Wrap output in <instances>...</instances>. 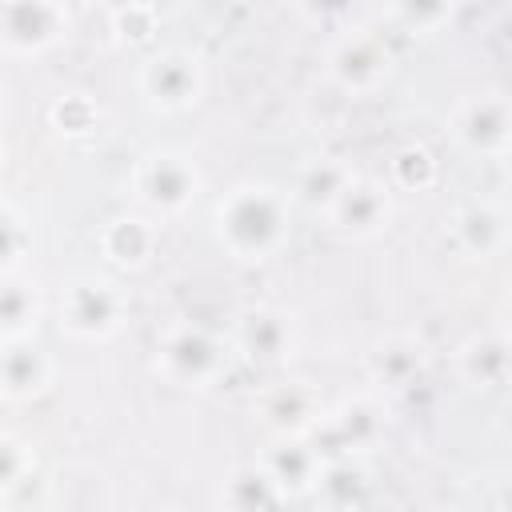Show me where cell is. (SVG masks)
Returning a JSON list of instances; mask_svg holds the SVG:
<instances>
[{
	"label": "cell",
	"mask_w": 512,
	"mask_h": 512,
	"mask_svg": "<svg viewBox=\"0 0 512 512\" xmlns=\"http://www.w3.org/2000/svg\"><path fill=\"white\" fill-rule=\"evenodd\" d=\"M228 348L240 352L256 368H280L296 352V320L284 308H272V304L240 308L236 320H232Z\"/></svg>",
	"instance_id": "obj_8"
},
{
	"label": "cell",
	"mask_w": 512,
	"mask_h": 512,
	"mask_svg": "<svg viewBox=\"0 0 512 512\" xmlns=\"http://www.w3.org/2000/svg\"><path fill=\"white\" fill-rule=\"evenodd\" d=\"M108 16H116V12H124V8H136V4H144V0H96Z\"/></svg>",
	"instance_id": "obj_30"
},
{
	"label": "cell",
	"mask_w": 512,
	"mask_h": 512,
	"mask_svg": "<svg viewBox=\"0 0 512 512\" xmlns=\"http://www.w3.org/2000/svg\"><path fill=\"white\" fill-rule=\"evenodd\" d=\"M388 428V412L372 392H356L336 400L332 408H320V416L300 432L316 460H336V456H368Z\"/></svg>",
	"instance_id": "obj_3"
},
{
	"label": "cell",
	"mask_w": 512,
	"mask_h": 512,
	"mask_svg": "<svg viewBox=\"0 0 512 512\" xmlns=\"http://www.w3.org/2000/svg\"><path fill=\"white\" fill-rule=\"evenodd\" d=\"M372 492V476L364 468L360 456H336V460H324L316 480H312V492L316 504L332 508V512H344V508H360Z\"/></svg>",
	"instance_id": "obj_20"
},
{
	"label": "cell",
	"mask_w": 512,
	"mask_h": 512,
	"mask_svg": "<svg viewBox=\"0 0 512 512\" xmlns=\"http://www.w3.org/2000/svg\"><path fill=\"white\" fill-rule=\"evenodd\" d=\"M320 408L324 404H320V396L308 380H280L256 404V412H260V420L272 436L276 432H304L320 416Z\"/></svg>",
	"instance_id": "obj_18"
},
{
	"label": "cell",
	"mask_w": 512,
	"mask_h": 512,
	"mask_svg": "<svg viewBox=\"0 0 512 512\" xmlns=\"http://www.w3.org/2000/svg\"><path fill=\"white\" fill-rule=\"evenodd\" d=\"M292 232V196L276 184L248 180L216 204V240L240 264H264L284 252Z\"/></svg>",
	"instance_id": "obj_1"
},
{
	"label": "cell",
	"mask_w": 512,
	"mask_h": 512,
	"mask_svg": "<svg viewBox=\"0 0 512 512\" xmlns=\"http://www.w3.org/2000/svg\"><path fill=\"white\" fill-rule=\"evenodd\" d=\"M228 344L208 332L204 324L192 320H176L160 332L156 340V376H164L172 388H188V392H204L216 388L228 372Z\"/></svg>",
	"instance_id": "obj_2"
},
{
	"label": "cell",
	"mask_w": 512,
	"mask_h": 512,
	"mask_svg": "<svg viewBox=\"0 0 512 512\" xmlns=\"http://www.w3.org/2000/svg\"><path fill=\"white\" fill-rule=\"evenodd\" d=\"M44 320V296L36 280L20 272H0V340L32 336Z\"/></svg>",
	"instance_id": "obj_21"
},
{
	"label": "cell",
	"mask_w": 512,
	"mask_h": 512,
	"mask_svg": "<svg viewBox=\"0 0 512 512\" xmlns=\"http://www.w3.org/2000/svg\"><path fill=\"white\" fill-rule=\"evenodd\" d=\"M96 120H100V112H96V104L84 92H72V96H64V100L52 104V124L64 136H88L96 128Z\"/></svg>",
	"instance_id": "obj_27"
},
{
	"label": "cell",
	"mask_w": 512,
	"mask_h": 512,
	"mask_svg": "<svg viewBox=\"0 0 512 512\" xmlns=\"http://www.w3.org/2000/svg\"><path fill=\"white\" fill-rule=\"evenodd\" d=\"M220 504L232 508V512H264V508L284 504V492L276 488V480L268 476V468H264L260 460H252V464H240V468L224 480Z\"/></svg>",
	"instance_id": "obj_22"
},
{
	"label": "cell",
	"mask_w": 512,
	"mask_h": 512,
	"mask_svg": "<svg viewBox=\"0 0 512 512\" xmlns=\"http://www.w3.org/2000/svg\"><path fill=\"white\" fill-rule=\"evenodd\" d=\"M128 320V296L116 280L104 276H76L60 292V328L72 340L104 344L112 340Z\"/></svg>",
	"instance_id": "obj_5"
},
{
	"label": "cell",
	"mask_w": 512,
	"mask_h": 512,
	"mask_svg": "<svg viewBox=\"0 0 512 512\" xmlns=\"http://www.w3.org/2000/svg\"><path fill=\"white\" fill-rule=\"evenodd\" d=\"M32 468H36L32 444L12 432H0V496L16 492L24 480H32Z\"/></svg>",
	"instance_id": "obj_25"
},
{
	"label": "cell",
	"mask_w": 512,
	"mask_h": 512,
	"mask_svg": "<svg viewBox=\"0 0 512 512\" xmlns=\"http://www.w3.org/2000/svg\"><path fill=\"white\" fill-rule=\"evenodd\" d=\"M28 252H32V228H28V220L16 208L0 204V272H16Z\"/></svg>",
	"instance_id": "obj_26"
},
{
	"label": "cell",
	"mask_w": 512,
	"mask_h": 512,
	"mask_svg": "<svg viewBox=\"0 0 512 512\" xmlns=\"http://www.w3.org/2000/svg\"><path fill=\"white\" fill-rule=\"evenodd\" d=\"M108 20H112V28H116V40L128 44V48L148 44V40L156 36V8H152V0H144V4H136V8H124V12L108 16Z\"/></svg>",
	"instance_id": "obj_28"
},
{
	"label": "cell",
	"mask_w": 512,
	"mask_h": 512,
	"mask_svg": "<svg viewBox=\"0 0 512 512\" xmlns=\"http://www.w3.org/2000/svg\"><path fill=\"white\" fill-rule=\"evenodd\" d=\"M156 244H160V232L152 224V216H140V212H128V216H116L104 224L100 232V252L108 264L124 268V272H136L144 268L152 256H156Z\"/></svg>",
	"instance_id": "obj_17"
},
{
	"label": "cell",
	"mask_w": 512,
	"mask_h": 512,
	"mask_svg": "<svg viewBox=\"0 0 512 512\" xmlns=\"http://www.w3.org/2000/svg\"><path fill=\"white\" fill-rule=\"evenodd\" d=\"M4 124H8V104H4V92H0V132H4Z\"/></svg>",
	"instance_id": "obj_31"
},
{
	"label": "cell",
	"mask_w": 512,
	"mask_h": 512,
	"mask_svg": "<svg viewBox=\"0 0 512 512\" xmlns=\"http://www.w3.org/2000/svg\"><path fill=\"white\" fill-rule=\"evenodd\" d=\"M452 244L468 260H492L508 248V216L492 200H468L452 216Z\"/></svg>",
	"instance_id": "obj_14"
},
{
	"label": "cell",
	"mask_w": 512,
	"mask_h": 512,
	"mask_svg": "<svg viewBox=\"0 0 512 512\" xmlns=\"http://www.w3.org/2000/svg\"><path fill=\"white\" fill-rule=\"evenodd\" d=\"M392 20L412 36H436L452 24L460 0H388Z\"/></svg>",
	"instance_id": "obj_23"
},
{
	"label": "cell",
	"mask_w": 512,
	"mask_h": 512,
	"mask_svg": "<svg viewBox=\"0 0 512 512\" xmlns=\"http://www.w3.org/2000/svg\"><path fill=\"white\" fill-rule=\"evenodd\" d=\"M260 464L268 468V476L276 480V488L284 492V500L308 496L312 492V480L320 472V460H316V452L308 448V440L300 432H276L268 440V448L260 452Z\"/></svg>",
	"instance_id": "obj_16"
},
{
	"label": "cell",
	"mask_w": 512,
	"mask_h": 512,
	"mask_svg": "<svg viewBox=\"0 0 512 512\" xmlns=\"http://www.w3.org/2000/svg\"><path fill=\"white\" fill-rule=\"evenodd\" d=\"M356 4H360V0H296L300 16H304L308 24H320V28L344 24V20L356 12Z\"/></svg>",
	"instance_id": "obj_29"
},
{
	"label": "cell",
	"mask_w": 512,
	"mask_h": 512,
	"mask_svg": "<svg viewBox=\"0 0 512 512\" xmlns=\"http://www.w3.org/2000/svg\"><path fill=\"white\" fill-rule=\"evenodd\" d=\"M140 92L160 112H188L204 96V60L188 48L152 52L140 68Z\"/></svg>",
	"instance_id": "obj_10"
},
{
	"label": "cell",
	"mask_w": 512,
	"mask_h": 512,
	"mask_svg": "<svg viewBox=\"0 0 512 512\" xmlns=\"http://www.w3.org/2000/svg\"><path fill=\"white\" fill-rule=\"evenodd\" d=\"M392 188L384 180L372 176H352L344 184V192L332 200V208L324 212L328 228L344 240H372L392 224Z\"/></svg>",
	"instance_id": "obj_11"
},
{
	"label": "cell",
	"mask_w": 512,
	"mask_h": 512,
	"mask_svg": "<svg viewBox=\"0 0 512 512\" xmlns=\"http://www.w3.org/2000/svg\"><path fill=\"white\" fill-rule=\"evenodd\" d=\"M4 164H8V152H4V144H0V180H4Z\"/></svg>",
	"instance_id": "obj_32"
},
{
	"label": "cell",
	"mask_w": 512,
	"mask_h": 512,
	"mask_svg": "<svg viewBox=\"0 0 512 512\" xmlns=\"http://www.w3.org/2000/svg\"><path fill=\"white\" fill-rule=\"evenodd\" d=\"M436 176H440V164L424 144H404L392 156V184L404 192H424L436 184Z\"/></svg>",
	"instance_id": "obj_24"
},
{
	"label": "cell",
	"mask_w": 512,
	"mask_h": 512,
	"mask_svg": "<svg viewBox=\"0 0 512 512\" xmlns=\"http://www.w3.org/2000/svg\"><path fill=\"white\" fill-rule=\"evenodd\" d=\"M68 32L64 0H0V48L8 56H44Z\"/></svg>",
	"instance_id": "obj_9"
},
{
	"label": "cell",
	"mask_w": 512,
	"mask_h": 512,
	"mask_svg": "<svg viewBox=\"0 0 512 512\" xmlns=\"http://www.w3.org/2000/svg\"><path fill=\"white\" fill-rule=\"evenodd\" d=\"M452 140L480 160H504L512 148V112L504 92H476L452 108Z\"/></svg>",
	"instance_id": "obj_6"
},
{
	"label": "cell",
	"mask_w": 512,
	"mask_h": 512,
	"mask_svg": "<svg viewBox=\"0 0 512 512\" xmlns=\"http://www.w3.org/2000/svg\"><path fill=\"white\" fill-rule=\"evenodd\" d=\"M0 400H4V388H0Z\"/></svg>",
	"instance_id": "obj_33"
},
{
	"label": "cell",
	"mask_w": 512,
	"mask_h": 512,
	"mask_svg": "<svg viewBox=\"0 0 512 512\" xmlns=\"http://www.w3.org/2000/svg\"><path fill=\"white\" fill-rule=\"evenodd\" d=\"M508 372H512V348H508L504 328H484V332L468 336L456 348V376L468 388H476V392L504 388L508 384Z\"/></svg>",
	"instance_id": "obj_13"
},
{
	"label": "cell",
	"mask_w": 512,
	"mask_h": 512,
	"mask_svg": "<svg viewBox=\"0 0 512 512\" xmlns=\"http://www.w3.org/2000/svg\"><path fill=\"white\" fill-rule=\"evenodd\" d=\"M200 164L184 148H152L132 172V200L148 216H184L200 196Z\"/></svg>",
	"instance_id": "obj_4"
},
{
	"label": "cell",
	"mask_w": 512,
	"mask_h": 512,
	"mask_svg": "<svg viewBox=\"0 0 512 512\" xmlns=\"http://www.w3.org/2000/svg\"><path fill=\"white\" fill-rule=\"evenodd\" d=\"M324 72H328V80L340 92L368 96V92H376L388 80V72H392V48L384 44V36L364 32V28H352V32H344L328 48Z\"/></svg>",
	"instance_id": "obj_7"
},
{
	"label": "cell",
	"mask_w": 512,
	"mask_h": 512,
	"mask_svg": "<svg viewBox=\"0 0 512 512\" xmlns=\"http://www.w3.org/2000/svg\"><path fill=\"white\" fill-rule=\"evenodd\" d=\"M52 384V356L32 344V336H16L0 344V388L4 400H36Z\"/></svg>",
	"instance_id": "obj_15"
},
{
	"label": "cell",
	"mask_w": 512,
	"mask_h": 512,
	"mask_svg": "<svg viewBox=\"0 0 512 512\" xmlns=\"http://www.w3.org/2000/svg\"><path fill=\"white\" fill-rule=\"evenodd\" d=\"M352 176H356V172H352V164H348L344 156H312V160L300 164L296 184H292L288 196H292V204H300L304 212L324 216Z\"/></svg>",
	"instance_id": "obj_19"
},
{
	"label": "cell",
	"mask_w": 512,
	"mask_h": 512,
	"mask_svg": "<svg viewBox=\"0 0 512 512\" xmlns=\"http://www.w3.org/2000/svg\"><path fill=\"white\" fill-rule=\"evenodd\" d=\"M364 368H368V380L380 388V392H404L412 388L424 368H428V348L408 336V332H392L384 340H376L364 356Z\"/></svg>",
	"instance_id": "obj_12"
}]
</instances>
